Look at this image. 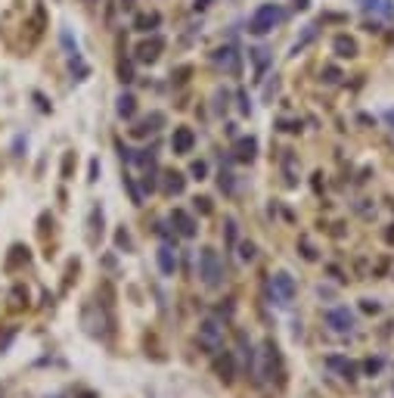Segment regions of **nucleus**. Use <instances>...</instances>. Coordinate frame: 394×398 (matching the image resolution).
<instances>
[{"label": "nucleus", "instance_id": "f257e3e1", "mask_svg": "<svg viewBox=\"0 0 394 398\" xmlns=\"http://www.w3.org/2000/svg\"><path fill=\"white\" fill-rule=\"evenodd\" d=\"M283 16H286V13H283L280 3H261V7L252 13V19H248V32L261 38V34L274 32V28L283 22Z\"/></svg>", "mask_w": 394, "mask_h": 398}, {"label": "nucleus", "instance_id": "f03ea898", "mask_svg": "<svg viewBox=\"0 0 394 398\" xmlns=\"http://www.w3.org/2000/svg\"><path fill=\"white\" fill-rule=\"evenodd\" d=\"M199 277L205 280V286H218L224 277V268H221V258L214 249H202L199 256Z\"/></svg>", "mask_w": 394, "mask_h": 398}, {"label": "nucleus", "instance_id": "7ed1b4c3", "mask_svg": "<svg viewBox=\"0 0 394 398\" xmlns=\"http://www.w3.org/2000/svg\"><path fill=\"white\" fill-rule=\"evenodd\" d=\"M270 293H274L276 305H289L292 296H295V280L289 274H274V280H270Z\"/></svg>", "mask_w": 394, "mask_h": 398}, {"label": "nucleus", "instance_id": "20e7f679", "mask_svg": "<svg viewBox=\"0 0 394 398\" xmlns=\"http://www.w3.org/2000/svg\"><path fill=\"white\" fill-rule=\"evenodd\" d=\"M214 62L224 69L227 75H239V69H242V60H239V53H236V47H218L214 50Z\"/></svg>", "mask_w": 394, "mask_h": 398}, {"label": "nucleus", "instance_id": "39448f33", "mask_svg": "<svg viewBox=\"0 0 394 398\" xmlns=\"http://www.w3.org/2000/svg\"><path fill=\"white\" fill-rule=\"evenodd\" d=\"M326 324L332 327L335 333H347L354 327V314L347 308H332V311H326Z\"/></svg>", "mask_w": 394, "mask_h": 398}, {"label": "nucleus", "instance_id": "423d86ee", "mask_svg": "<svg viewBox=\"0 0 394 398\" xmlns=\"http://www.w3.org/2000/svg\"><path fill=\"white\" fill-rule=\"evenodd\" d=\"M161 50H165V41H161L159 34H153L149 41H143L140 47H137V60H140V62H155L161 56Z\"/></svg>", "mask_w": 394, "mask_h": 398}, {"label": "nucleus", "instance_id": "0eeeda50", "mask_svg": "<svg viewBox=\"0 0 394 398\" xmlns=\"http://www.w3.org/2000/svg\"><path fill=\"white\" fill-rule=\"evenodd\" d=\"M193 143H196V134L189 128H177L174 131V137H171V149L177 156H187V153H193Z\"/></svg>", "mask_w": 394, "mask_h": 398}, {"label": "nucleus", "instance_id": "6e6552de", "mask_svg": "<svg viewBox=\"0 0 394 398\" xmlns=\"http://www.w3.org/2000/svg\"><path fill=\"white\" fill-rule=\"evenodd\" d=\"M199 339H202V343H205L211 351H218V349H221V327L214 324V321H205V324L199 327Z\"/></svg>", "mask_w": 394, "mask_h": 398}, {"label": "nucleus", "instance_id": "1a4fd4ad", "mask_svg": "<svg viewBox=\"0 0 394 398\" xmlns=\"http://www.w3.org/2000/svg\"><path fill=\"white\" fill-rule=\"evenodd\" d=\"M332 50H335V56H341V60H354V56H357V41H354V38H347V34H335Z\"/></svg>", "mask_w": 394, "mask_h": 398}, {"label": "nucleus", "instance_id": "9d476101", "mask_svg": "<svg viewBox=\"0 0 394 398\" xmlns=\"http://www.w3.org/2000/svg\"><path fill=\"white\" fill-rule=\"evenodd\" d=\"M254 153H258V140H254V137H242V140L236 143V159H239V162H252Z\"/></svg>", "mask_w": 394, "mask_h": 398}, {"label": "nucleus", "instance_id": "9b49d317", "mask_svg": "<svg viewBox=\"0 0 394 398\" xmlns=\"http://www.w3.org/2000/svg\"><path fill=\"white\" fill-rule=\"evenodd\" d=\"M171 221L177 224V230H181L183 236H196V221H193V218H189V215H187V212H183V209H174Z\"/></svg>", "mask_w": 394, "mask_h": 398}, {"label": "nucleus", "instance_id": "f8f14e48", "mask_svg": "<svg viewBox=\"0 0 394 398\" xmlns=\"http://www.w3.org/2000/svg\"><path fill=\"white\" fill-rule=\"evenodd\" d=\"M159 268L165 271V274H174V268H177V256H174L171 246H161L159 249Z\"/></svg>", "mask_w": 394, "mask_h": 398}, {"label": "nucleus", "instance_id": "ddd939ff", "mask_svg": "<svg viewBox=\"0 0 394 398\" xmlns=\"http://www.w3.org/2000/svg\"><path fill=\"white\" fill-rule=\"evenodd\" d=\"M134 112H137L134 94H121V97H118V115H121V119H131Z\"/></svg>", "mask_w": 394, "mask_h": 398}, {"label": "nucleus", "instance_id": "4468645a", "mask_svg": "<svg viewBox=\"0 0 394 398\" xmlns=\"http://www.w3.org/2000/svg\"><path fill=\"white\" fill-rule=\"evenodd\" d=\"M137 32H153L155 25H159V13H143V16H137Z\"/></svg>", "mask_w": 394, "mask_h": 398}, {"label": "nucleus", "instance_id": "2eb2a0df", "mask_svg": "<svg viewBox=\"0 0 394 398\" xmlns=\"http://www.w3.org/2000/svg\"><path fill=\"white\" fill-rule=\"evenodd\" d=\"M165 190H168V193H183V175L168 171V175H165Z\"/></svg>", "mask_w": 394, "mask_h": 398}, {"label": "nucleus", "instance_id": "dca6fc26", "mask_svg": "<svg viewBox=\"0 0 394 398\" xmlns=\"http://www.w3.org/2000/svg\"><path fill=\"white\" fill-rule=\"evenodd\" d=\"M161 122H165V119H161V112H153V115H149V119H146V122H143L140 128H134V131H137V134H140V137H143V134H153V131L159 128Z\"/></svg>", "mask_w": 394, "mask_h": 398}, {"label": "nucleus", "instance_id": "f3484780", "mask_svg": "<svg viewBox=\"0 0 394 398\" xmlns=\"http://www.w3.org/2000/svg\"><path fill=\"white\" fill-rule=\"evenodd\" d=\"M252 56H254V66H258V75L267 69V50L264 47H258V50H252Z\"/></svg>", "mask_w": 394, "mask_h": 398}, {"label": "nucleus", "instance_id": "a211bd4d", "mask_svg": "<svg viewBox=\"0 0 394 398\" xmlns=\"http://www.w3.org/2000/svg\"><path fill=\"white\" fill-rule=\"evenodd\" d=\"M218 371H221L224 380H230V373H233V361H230V355H224L221 361H218Z\"/></svg>", "mask_w": 394, "mask_h": 398}, {"label": "nucleus", "instance_id": "6ab92c4d", "mask_svg": "<svg viewBox=\"0 0 394 398\" xmlns=\"http://www.w3.org/2000/svg\"><path fill=\"white\" fill-rule=\"evenodd\" d=\"M323 78H326L329 84H335V82H339V78H341V72H339V69H335V66H326V69H323Z\"/></svg>", "mask_w": 394, "mask_h": 398}, {"label": "nucleus", "instance_id": "aec40b11", "mask_svg": "<svg viewBox=\"0 0 394 398\" xmlns=\"http://www.w3.org/2000/svg\"><path fill=\"white\" fill-rule=\"evenodd\" d=\"M118 72H121V82H134V72H131V66H127V62H121V69H118Z\"/></svg>", "mask_w": 394, "mask_h": 398}, {"label": "nucleus", "instance_id": "412c9836", "mask_svg": "<svg viewBox=\"0 0 394 398\" xmlns=\"http://www.w3.org/2000/svg\"><path fill=\"white\" fill-rule=\"evenodd\" d=\"M211 3H214V0H193V10H196V13H199V10H208V7H211Z\"/></svg>", "mask_w": 394, "mask_h": 398}, {"label": "nucleus", "instance_id": "4be33fe9", "mask_svg": "<svg viewBox=\"0 0 394 398\" xmlns=\"http://www.w3.org/2000/svg\"><path fill=\"white\" fill-rule=\"evenodd\" d=\"M242 258H246V262H248V258H254V246H252V243L242 246Z\"/></svg>", "mask_w": 394, "mask_h": 398}, {"label": "nucleus", "instance_id": "5701e85b", "mask_svg": "<svg viewBox=\"0 0 394 398\" xmlns=\"http://www.w3.org/2000/svg\"><path fill=\"white\" fill-rule=\"evenodd\" d=\"M193 175H196V177L205 175V162H196V165H193Z\"/></svg>", "mask_w": 394, "mask_h": 398}, {"label": "nucleus", "instance_id": "b1692460", "mask_svg": "<svg viewBox=\"0 0 394 398\" xmlns=\"http://www.w3.org/2000/svg\"><path fill=\"white\" fill-rule=\"evenodd\" d=\"M363 308H367V311H379V302H369V299H367V302H363Z\"/></svg>", "mask_w": 394, "mask_h": 398}, {"label": "nucleus", "instance_id": "393cba45", "mask_svg": "<svg viewBox=\"0 0 394 398\" xmlns=\"http://www.w3.org/2000/svg\"><path fill=\"white\" fill-rule=\"evenodd\" d=\"M124 7H134V0H124Z\"/></svg>", "mask_w": 394, "mask_h": 398}, {"label": "nucleus", "instance_id": "a878e982", "mask_svg": "<svg viewBox=\"0 0 394 398\" xmlns=\"http://www.w3.org/2000/svg\"><path fill=\"white\" fill-rule=\"evenodd\" d=\"M84 3H96V0H84Z\"/></svg>", "mask_w": 394, "mask_h": 398}]
</instances>
